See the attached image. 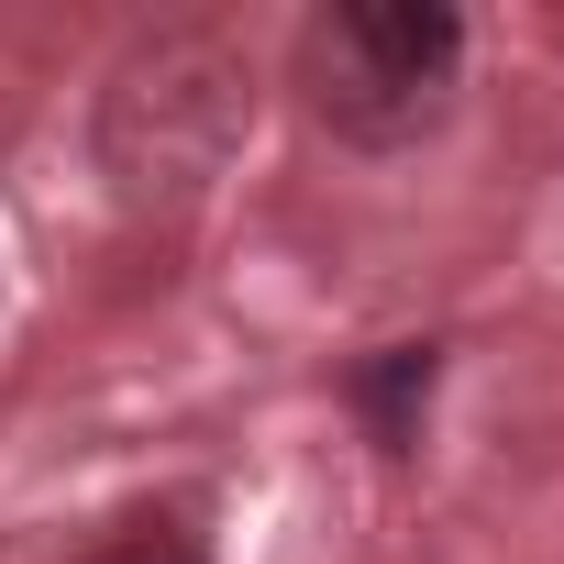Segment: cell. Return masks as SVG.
<instances>
[{
  "label": "cell",
  "mask_w": 564,
  "mask_h": 564,
  "mask_svg": "<svg viewBox=\"0 0 564 564\" xmlns=\"http://www.w3.org/2000/svg\"><path fill=\"white\" fill-rule=\"evenodd\" d=\"M243 133H254V67H243V45H221V34H199V23L144 34V45L100 78V100H89V166H100V188H111L122 210H144V221L199 210V199L232 177Z\"/></svg>",
  "instance_id": "6da1fadb"
},
{
  "label": "cell",
  "mask_w": 564,
  "mask_h": 564,
  "mask_svg": "<svg viewBox=\"0 0 564 564\" xmlns=\"http://www.w3.org/2000/svg\"><path fill=\"white\" fill-rule=\"evenodd\" d=\"M454 67H465V23L443 0H344L300 34L311 122L355 155H410L454 111Z\"/></svg>",
  "instance_id": "7a4b0ae2"
},
{
  "label": "cell",
  "mask_w": 564,
  "mask_h": 564,
  "mask_svg": "<svg viewBox=\"0 0 564 564\" xmlns=\"http://www.w3.org/2000/svg\"><path fill=\"white\" fill-rule=\"evenodd\" d=\"M89 564H210V542H199V531H188L177 509H166V520L144 509V520H122V531H111V542H100Z\"/></svg>",
  "instance_id": "277c9868"
},
{
  "label": "cell",
  "mask_w": 564,
  "mask_h": 564,
  "mask_svg": "<svg viewBox=\"0 0 564 564\" xmlns=\"http://www.w3.org/2000/svg\"><path fill=\"white\" fill-rule=\"evenodd\" d=\"M432 377H443V355H432V344H388V355H366V366H355V410H366V432H377L388 454H410V443H421Z\"/></svg>",
  "instance_id": "3957f363"
}]
</instances>
